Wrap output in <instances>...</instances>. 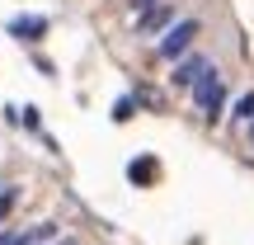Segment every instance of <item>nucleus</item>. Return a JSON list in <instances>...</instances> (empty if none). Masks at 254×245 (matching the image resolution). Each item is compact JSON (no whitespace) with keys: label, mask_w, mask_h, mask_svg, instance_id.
I'll use <instances>...</instances> for the list:
<instances>
[{"label":"nucleus","mask_w":254,"mask_h":245,"mask_svg":"<svg viewBox=\"0 0 254 245\" xmlns=\"http://www.w3.org/2000/svg\"><path fill=\"white\" fill-rule=\"evenodd\" d=\"M189 94H193V104H198V113L207 123H221V109H226V76H221L217 66H207V76H202Z\"/></svg>","instance_id":"f257e3e1"},{"label":"nucleus","mask_w":254,"mask_h":245,"mask_svg":"<svg viewBox=\"0 0 254 245\" xmlns=\"http://www.w3.org/2000/svg\"><path fill=\"white\" fill-rule=\"evenodd\" d=\"M198 33H202L198 19H174V24L160 33V43H155V57H160V62H179L184 52H193Z\"/></svg>","instance_id":"f03ea898"},{"label":"nucleus","mask_w":254,"mask_h":245,"mask_svg":"<svg viewBox=\"0 0 254 245\" xmlns=\"http://www.w3.org/2000/svg\"><path fill=\"white\" fill-rule=\"evenodd\" d=\"M207 66H212V57H202V52H184L179 62H174V71H170V85H174V90H193V85L207 76Z\"/></svg>","instance_id":"7ed1b4c3"},{"label":"nucleus","mask_w":254,"mask_h":245,"mask_svg":"<svg viewBox=\"0 0 254 245\" xmlns=\"http://www.w3.org/2000/svg\"><path fill=\"white\" fill-rule=\"evenodd\" d=\"M174 24V0H155V5L136 9V33H165V28Z\"/></svg>","instance_id":"20e7f679"},{"label":"nucleus","mask_w":254,"mask_h":245,"mask_svg":"<svg viewBox=\"0 0 254 245\" xmlns=\"http://www.w3.org/2000/svg\"><path fill=\"white\" fill-rule=\"evenodd\" d=\"M5 28H9V38H19V43H38V38L47 33V19L43 14H14Z\"/></svg>","instance_id":"39448f33"},{"label":"nucleus","mask_w":254,"mask_h":245,"mask_svg":"<svg viewBox=\"0 0 254 245\" xmlns=\"http://www.w3.org/2000/svg\"><path fill=\"white\" fill-rule=\"evenodd\" d=\"M155 174H160V165H155L151 156H136V161L127 165V179H132V184H151Z\"/></svg>","instance_id":"423d86ee"},{"label":"nucleus","mask_w":254,"mask_h":245,"mask_svg":"<svg viewBox=\"0 0 254 245\" xmlns=\"http://www.w3.org/2000/svg\"><path fill=\"white\" fill-rule=\"evenodd\" d=\"M231 118H236V123H250L254 118V90H245L236 104H231Z\"/></svg>","instance_id":"0eeeda50"},{"label":"nucleus","mask_w":254,"mask_h":245,"mask_svg":"<svg viewBox=\"0 0 254 245\" xmlns=\"http://www.w3.org/2000/svg\"><path fill=\"white\" fill-rule=\"evenodd\" d=\"M132 113H136V94H127V99H118V104H113V123H127Z\"/></svg>","instance_id":"6e6552de"},{"label":"nucleus","mask_w":254,"mask_h":245,"mask_svg":"<svg viewBox=\"0 0 254 245\" xmlns=\"http://www.w3.org/2000/svg\"><path fill=\"white\" fill-rule=\"evenodd\" d=\"M19 123H24L28 132H43V118H38V109H19Z\"/></svg>","instance_id":"1a4fd4ad"},{"label":"nucleus","mask_w":254,"mask_h":245,"mask_svg":"<svg viewBox=\"0 0 254 245\" xmlns=\"http://www.w3.org/2000/svg\"><path fill=\"white\" fill-rule=\"evenodd\" d=\"M14 203H19V189H5V193H0V222L9 217V208H14Z\"/></svg>","instance_id":"9d476101"},{"label":"nucleus","mask_w":254,"mask_h":245,"mask_svg":"<svg viewBox=\"0 0 254 245\" xmlns=\"http://www.w3.org/2000/svg\"><path fill=\"white\" fill-rule=\"evenodd\" d=\"M127 5H132V9H146V5H155V0H127Z\"/></svg>","instance_id":"9b49d317"},{"label":"nucleus","mask_w":254,"mask_h":245,"mask_svg":"<svg viewBox=\"0 0 254 245\" xmlns=\"http://www.w3.org/2000/svg\"><path fill=\"white\" fill-rule=\"evenodd\" d=\"M245 127H250V146H254V118H250V123H245Z\"/></svg>","instance_id":"f8f14e48"},{"label":"nucleus","mask_w":254,"mask_h":245,"mask_svg":"<svg viewBox=\"0 0 254 245\" xmlns=\"http://www.w3.org/2000/svg\"><path fill=\"white\" fill-rule=\"evenodd\" d=\"M0 245H9V231H0Z\"/></svg>","instance_id":"ddd939ff"},{"label":"nucleus","mask_w":254,"mask_h":245,"mask_svg":"<svg viewBox=\"0 0 254 245\" xmlns=\"http://www.w3.org/2000/svg\"><path fill=\"white\" fill-rule=\"evenodd\" d=\"M62 245H71V241H62Z\"/></svg>","instance_id":"4468645a"}]
</instances>
